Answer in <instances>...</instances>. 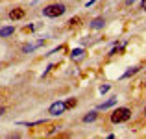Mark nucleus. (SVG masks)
<instances>
[{
  "label": "nucleus",
  "instance_id": "nucleus-1",
  "mask_svg": "<svg viewBox=\"0 0 146 139\" xmlns=\"http://www.w3.org/2000/svg\"><path fill=\"white\" fill-rule=\"evenodd\" d=\"M129 117H131V110H129V108H118V110H115L113 113H111V122L120 124V122L129 121Z\"/></svg>",
  "mask_w": 146,
  "mask_h": 139
},
{
  "label": "nucleus",
  "instance_id": "nucleus-16",
  "mask_svg": "<svg viewBox=\"0 0 146 139\" xmlns=\"http://www.w3.org/2000/svg\"><path fill=\"white\" fill-rule=\"evenodd\" d=\"M94 2H96V0H89V2H87V4H85V6H87V7H91V6H93V4H94Z\"/></svg>",
  "mask_w": 146,
  "mask_h": 139
},
{
  "label": "nucleus",
  "instance_id": "nucleus-19",
  "mask_svg": "<svg viewBox=\"0 0 146 139\" xmlns=\"http://www.w3.org/2000/svg\"><path fill=\"white\" fill-rule=\"evenodd\" d=\"M144 115H146V108H144Z\"/></svg>",
  "mask_w": 146,
  "mask_h": 139
},
{
  "label": "nucleus",
  "instance_id": "nucleus-8",
  "mask_svg": "<svg viewBox=\"0 0 146 139\" xmlns=\"http://www.w3.org/2000/svg\"><path fill=\"white\" fill-rule=\"evenodd\" d=\"M115 104H117V98H109V100H107V102L100 104V106H98V110H107V108L115 106Z\"/></svg>",
  "mask_w": 146,
  "mask_h": 139
},
{
  "label": "nucleus",
  "instance_id": "nucleus-12",
  "mask_svg": "<svg viewBox=\"0 0 146 139\" xmlns=\"http://www.w3.org/2000/svg\"><path fill=\"white\" fill-rule=\"evenodd\" d=\"M76 104H78V100H76V98H68V100H65V106H67V110L74 108Z\"/></svg>",
  "mask_w": 146,
  "mask_h": 139
},
{
  "label": "nucleus",
  "instance_id": "nucleus-17",
  "mask_svg": "<svg viewBox=\"0 0 146 139\" xmlns=\"http://www.w3.org/2000/svg\"><path fill=\"white\" fill-rule=\"evenodd\" d=\"M4 111H6V108H0V115H4Z\"/></svg>",
  "mask_w": 146,
  "mask_h": 139
},
{
  "label": "nucleus",
  "instance_id": "nucleus-18",
  "mask_svg": "<svg viewBox=\"0 0 146 139\" xmlns=\"http://www.w3.org/2000/svg\"><path fill=\"white\" fill-rule=\"evenodd\" d=\"M133 2H135V0H128V4H133Z\"/></svg>",
  "mask_w": 146,
  "mask_h": 139
},
{
  "label": "nucleus",
  "instance_id": "nucleus-3",
  "mask_svg": "<svg viewBox=\"0 0 146 139\" xmlns=\"http://www.w3.org/2000/svg\"><path fill=\"white\" fill-rule=\"evenodd\" d=\"M65 111H67V106H65L63 100H57V102H54L52 106L48 108V113H50V115H54V117H57V115L65 113Z\"/></svg>",
  "mask_w": 146,
  "mask_h": 139
},
{
  "label": "nucleus",
  "instance_id": "nucleus-11",
  "mask_svg": "<svg viewBox=\"0 0 146 139\" xmlns=\"http://www.w3.org/2000/svg\"><path fill=\"white\" fill-rule=\"evenodd\" d=\"M72 59H82L83 57V48H76V50H72Z\"/></svg>",
  "mask_w": 146,
  "mask_h": 139
},
{
  "label": "nucleus",
  "instance_id": "nucleus-15",
  "mask_svg": "<svg viewBox=\"0 0 146 139\" xmlns=\"http://www.w3.org/2000/svg\"><path fill=\"white\" fill-rule=\"evenodd\" d=\"M141 9L146 11V0H143V2H141Z\"/></svg>",
  "mask_w": 146,
  "mask_h": 139
},
{
  "label": "nucleus",
  "instance_id": "nucleus-7",
  "mask_svg": "<svg viewBox=\"0 0 146 139\" xmlns=\"http://www.w3.org/2000/svg\"><path fill=\"white\" fill-rule=\"evenodd\" d=\"M11 33H15V26H4V28H0V37H9Z\"/></svg>",
  "mask_w": 146,
  "mask_h": 139
},
{
  "label": "nucleus",
  "instance_id": "nucleus-13",
  "mask_svg": "<svg viewBox=\"0 0 146 139\" xmlns=\"http://www.w3.org/2000/svg\"><path fill=\"white\" fill-rule=\"evenodd\" d=\"M80 22H82V19H80V17H72L70 21H68V24H70V26H78Z\"/></svg>",
  "mask_w": 146,
  "mask_h": 139
},
{
  "label": "nucleus",
  "instance_id": "nucleus-2",
  "mask_svg": "<svg viewBox=\"0 0 146 139\" xmlns=\"http://www.w3.org/2000/svg\"><path fill=\"white\" fill-rule=\"evenodd\" d=\"M65 11H67V7H65V4H50L43 9V15L44 17H50V19H56L59 17V15H63Z\"/></svg>",
  "mask_w": 146,
  "mask_h": 139
},
{
  "label": "nucleus",
  "instance_id": "nucleus-9",
  "mask_svg": "<svg viewBox=\"0 0 146 139\" xmlns=\"http://www.w3.org/2000/svg\"><path fill=\"white\" fill-rule=\"evenodd\" d=\"M98 119V113L96 111H91V113H87L85 117H83V122H93V121H96Z\"/></svg>",
  "mask_w": 146,
  "mask_h": 139
},
{
  "label": "nucleus",
  "instance_id": "nucleus-14",
  "mask_svg": "<svg viewBox=\"0 0 146 139\" xmlns=\"http://www.w3.org/2000/svg\"><path fill=\"white\" fill-rule=\"evenodd\" d=\"M109 89H111V86H100V89H98V91H100V93L104 95V93H107Z\"/></svg>",
  "mask_w": 146,
  "mask_h": 139
},
{
  "label": "nucleus",
  "instance_id": "nucleus-5",
  "mask_svg": "<svg viewBox=\"0 0 146 139\" xmlns=\"http://www.w3.org/2000/svg\"><path fill=\"white\" fill-rule=\"evenodd\" d=\"M9 19L11 21H21V19H24V11L19 9V7L17 9H11L9 11Z\"/></svg>",
  "mask_w": 146,
  "mask_h": 139
},
{
  "label": "nucleus",
  "instance_id": "nucleus-10",
  "mask_svg": "<svg viewBox=\"0 0 146 139\" xmlns=\"http://www.w3.org/2000/svg\"><path fill=\"white\" fill-rule=\"evenodd\" d=\"M137 72H139V67H129L128 71L124 72V74H122V78H129V76H133V74H137Z\"/></svg>",
  "mask_w": 146,
  "mask_h": 139
},
{
  "label": "nucleus",
  "instance_id": "nucleus-6",
  "mask_svg": "<svg viewBox=\"0 0 146 139\" xmlns=\"http://www.w3.org/2000/svg\"><path fill=\"white\" fill-rule=\"evenodd\" d=\"M104 24H106L104 17H96V19H93V21H91V28H94V30H100Z\"/></svg>",
  "mask_w": 146,
  "mask_h": 139
},
{
  "label": "nucleus",
  "instance_id": "nucleus-4",
  "mask_svg": "<svg viewBox=\"0 0 146 139\" xmlns=\"http://www.w3.org/2000/svg\"><path fill=\"white\" fill-rule=\"evenodd\" d=\"M43 45H44V39H39V41H35V43H32V45H24L22 46V52H33V50H37Z\"/></svg>",
  "mask_w": 146,
  "mask_h": 139
}]
</instances>
